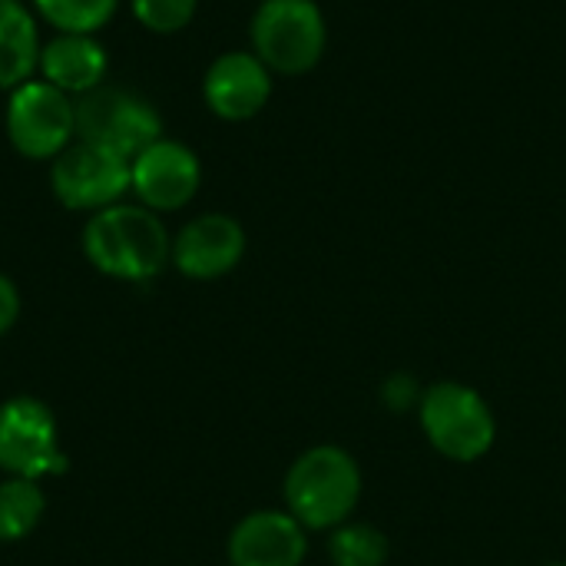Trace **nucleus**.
<instances>
[{
  "label": "nucleus",
  "instance_id": "f257e3e1",
  "mask_svg": "<svg viewBox=\"0 0 566 566\" xmlns=\"http://www.w3.org/2000/svg\"><path fill=\"white\" fill-rule=\"evenodd\" d=\"M365 494V474L342 444H315L302 451L282 481L285 511L308 531L328 534L355 517Z\"/></svg>",
  "mask_w": 566,
  "mask_h": 566
},
{
  "label": "nucleus",
  "instance_id": "f03ea898",
  "mask_svg": "<svg viewBox=\"0 0 566 566\" xmlns=\"http://www.w3.org/2000/svg\"><path fill=\"white\" fill-rule=\"evenodd\" d=\"M83 252L90 265L109 279L149 282L166 269L172 255V239L159 212L116 202L90 216V222L83 226Z\"/></svg>",
  "mask_w": 566,
  "mask_h": 566
},
{
  "label": "nucleus",
  "instance_id": "7ed1b4c3",
  "mask_svg": "<svg viewBox=\"0 0 566 566\" xmlns=\"http://www.w3.org/2000/svg\"><path fill=\"white\" fill-rule=\"evenodd\" d=\"M424 441L454 464H478L497 444V415L491 401L468 381L441 378L424 385L415 408Z\"/></svg>",
  "mask_w": 566,
  "mask_h": 566
},
{
  "label": "nucleus",
  "instance_id": "20e7f679",
  "mask_svg": "<svg viewBox=\"0 0 566 566\" xmlns=\"http://www.w3.org/2000/svg\"><path fill=\"white\" fill-rule=\"evenodd\" d=\"M252 53L279 76H302L318 66L328 27L315 0H262L252 27Z\"/></svg>",
  "mask_w": 566,
  "mask_h": 566
},
{
  "label": "nucleus",
  "instance_id": "39448f33",
  "mask_svg": "<svg viewBox=\"0 0 566 566\" xmlns=\"http://www.w3.org/2000/svg\"><path fill=\"white\" fill-rule=\"evenodd\" d=\"M76 139L133 163L146 146L163 139V119L143 96L119 86H96L76 103Z\"/></svg>",
  "mask_w": 566,
  "mask_h": 566
},
{
  "label": "nucleus",
  "instance_id": "423d86ee",
  "mask_svg": "<svg viewBox=\"0 0 566 566\" xmlns=\"http://www.w3.org/2000/svg\"><path fill=\"white\" fill-rule=\"evenodd\" d=\"M7 136L27 159H56L76 139V103L46 80H27L10 90Z\"/></svg>",
  "mask_w": 566,
  "mask_h": 566
},
{
  "label": "nucleus",
  "instance_id": "0eeeda50",
  "mask_svg": "<svg viewBox=\"0 0 566 566\" xmlns=\"http://www.w3.org/2000/svg\"><path fill=\"white\" fill-rule=\"evenodd\" d=\"M66 468L53 411L27 395L0 405V471L7 478L43 481Z\"/></svg>",
  "mask_w": 566,
  "mask_h": 566
},
{
  "label": "nucleus",
  "instance_id": "6e6552de",
  "mask_svg": "<svg viewBox=\"0 0 566 566\" xmlns=\"http://www.w3.org/2000/svg\"><path fill=\"white\" fill-rule=\"evenodd\" d=\"M50 189L63 209L99 212L129 192V159L73 139L50 166Z\"/></svg>",
  "mask_w": 566,
  "mask_h": 566
},
{
  "label": "nucleus",
  "instance_id": "1a4fd4ad",
  "mask_svg": "<svg viewBox=\"0 0 566 566\" xmlns=\"http://www.w3.org/2000/svg\"><path fill=\"white\" fill-rule=\"evenodd\" d=\"M199 156L176 139H156L129 163V189L153 212H176L199 192Z\"/></svg>",
  "mask_w": 566,
  "mask_h": 566
},
{
  "label": "nucleus",
  "instance_id": "9d476101",
  "mask_svg": "<svg viewBox=\"0 0 566 566\" xmlns=\"http://www.w3.org/2000/svg\"><path fill=\"white\" fill-rule=\"evenodd\" d=\"M245 255V229L226 212L196 216L172 239L169 262L192 282H212L229 275Z\"/></svg>",
  "mask_w": 566,
  "mask_h": 566
},
{
  "label": "nucleus",
  "instance_id": "9b49d317",
  "mask_svg": "<svg viewBox=\"0 0 566 566\" xmlns=\"http://www.w3.org/2000/svg\"><path fill=\"white\" fill-rule=\"evenodd\" d=\"M226 557L229 566H302L308 557V531L285 507H262L232 527Z\"/></svg>",
  "mask_w": 566,
  "mask_h": 566
},
{
  "label": "nucleus",
  "instance_id": "f8f14e48",
  "mask_svg": "<svg viewBox=\"0 0 566 566\" xmlns=\"http://www.w3.org/2000/svg\"><path fill=\"white\" fill-rule=\"evenodd\" d=\"M206 106L226 119L242 123L265 109L272 96V70L249 50H232L212 60L202 80Z\"/></svg>",
  "mask_w": 566,
  "mask_h": 566
},
{
  "label": "nucleus",
  "instance_id": "ddd939ff",
  "mask_svg": "<svg viewBox=\"0 0 566 566\" xmlns=\"http://www.w3.org/2000/svg\"><path fill=\"white\" fill-rule=\"evenodd\" d=\"M106 50L90 33H56L50 43L40 46V76L56 86L60 93H90L103 86L106 76Z\"/></svg>",
  "mask_w": 566,
  "mask_h": 566
},
{
  "label": "nucleus",
  "instance_id": "4468645a",
  "mask_svg": "<svg viewBox=\"0 0 566 566\" xmlns=\"http://www.w3.org/2000/svg\"><path fill=\"white\" fill-rule=\"evenodd\" d=\"M40 66V36L20 0H0V90L23 86Z\"/></svg>",
  "mask_w": 566,
  "mask_h": 566
},
{
  "label": "nucleus",
  "instance_id": "2eb2a0df",
  "mask_svg": "<svg viewBox=\"0 0 566 566\" xmlns=\"http://www.w3.org/2000/svg\"><path fill=\"white\" fill-rule=\"evenodd\" d=\"M46 514V494L40 481L7 478L0 481V544H17L36 531Z\"/></svg>",
  "mask_w": 566,
  "mask_h": 566
},
{
  "label": "nucleus",
  "instance_id": "dca6fc26",
  "mask_svg": "<svg viewBox=\"0 0 566 566\" xmlns=\"http://www.w3.org/2000/svg\"><path fill=\"white\" fill-rule=\"evenodd\" d=\"M332 566H388L391 560V544L388 534L368 521H345L342 527L328 531L325 541Z\"/></svg>",
  "mask_w": 566,
  "mask_h": 566
},
{
  "label": "nucleus",
  "instance_id": "f3484780",
  "mask_svg": "<svg viewBox=\"0 0 566 566\" xmlns=\"http://www.w3.org/2000/svg\"><path fill=\"white\" fill-rule=\"evenodd\" d=\"M33 3L40 17L60 33H90V36L103 30L119 7V0H33Z\"/></svg>",
  "mask_w": 566,
  "mask_h": 566
},
{
  "label": "nucleus",
  "instance_id": "a211bd4d",
  "mask_svg": "<svg viewBox=\"0 0 566 566\" xmlns=\"http://www.w3.org/2000/svg\"><path fill=\"white\" fill-rule=\"evenodd\" d=\"M199 0H133L136 20L149 33H179L192 23Z\"/></svg>",
  "mask_w": 566,
  "mask_h": 566
},
{
  "label": "nucleus",
  "instance_id": "6ab92c4d",
  "mask_svg": "<svg viewBox=\"0 0 566 566\" xmlns=\"http://www.w3.org/2000/svg\"><path fill=\"white\" fill-rule=\"evenodd\" d=\"M421 391H424V388L418 385L415 375L398 371V375H391V378L381 385V401H385L395 415H401V411H415V408H418Z\"/></svg>",
  "mask_w": 566,
  "mask_h": 566
},
{
  "label": "nucleus",
  "instance_id": "aec40b11",
  "mask_svg": "<svg viewBox=\"0 0 566 566\" xmlns=\"http://www.w3.org/2000/svg\"><path fill=\"white\" fill-rule=\"evenodd\" d=\"M17 318H20V292L7 275H0V338L17 325Z\"/></svg>",
  "mask_w": 566,
  "mask_h": 566
},
{
  "label": "nucleus",
  "instance_id": "412c9836",
  "mask_svg": "<svg viewBox=\"0 0 566 566\" xmlns=\"http://www.w3.org/2000/svg\"><path fill=\"white\" fill-rule=\"evenodd\" d=\"M547 566H566V560H554V564H547Z\"/></svg>",
  "mask_w": 566,
  "mask_h": 566
}]
</instances>
